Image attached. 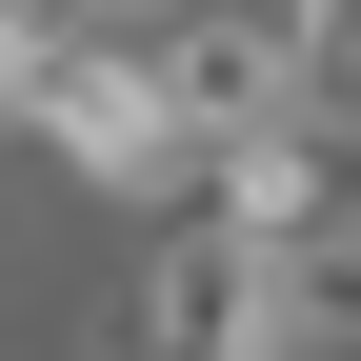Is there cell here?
Segmentation results:
<instances>
[{
	"mask_svg": "<svg viewBox=\"0 0 361 361\" xmlns=\"http://www.w3.org/2000/svg\"><path fill=\"white\" fill-rule=\"evenodd\" d=\"M281 221L241 180H180V221L141 241V301H121V361H281Z\"/></svg>",
	"mask_w": 361,
	"mask_h": 361,
	"instance_id": "cell-1",
	"label": "cell"
},
{
	"mask_svg": "<svg viewBox=\"0 0 361 361\" xmlns=\"http://www.w3.org/2000/svg\"><path fill=\"white\" fill-rule=\"evenodd\" d=\"M20 141L80 161V180H121V201H180V180H201L161 61H141V20H40V61H20Z\"/></svg>",
	"mask_w": 361,
	"mask_h": 361,
	"instance_id": "cell-2",
	"label": "cell"
},
{
	"mask_svg": "<svg viewBox=\"0 0 361 361\" xmlns=\"http://www.w3.org/2000/svg\"><path fill=\"white\" fill-rule=\"evenodd\" d=\"M141 61H161V101H180V141H201V161H241L261 121L301 101L281 20H221V0H141Z\"/></svg>",
	"mask_w": 361,
	"mask_h": 361,
	"instance_id": "cell-3",
	"label": "cell"
},
{
	"mask_svg": "<svg viewBox=\"0 0 361 361\" xmlns=\"http://www.w3.org/2000/svg\"><path fill=\"white\" fill-rule=\"evenodd\" d=\"M20 61H40V0H0V121H20Z\"/></svg>",
	"mask_w": 361,
	"mask_h": 361,
	"instance_id": "cell-6",
	"label": "cell"
},
{
	"mask_svg": "<svg viewBox=\"0 0 361 361\" xmlns=\"http://www.w3.org/2000/svg\"><path fill=\"white\" fill-rule=\"evenodd\" d=\"M40 20H141V0H40Z\"/></svg>",
	"mask_w": 361,
	"mask_h": 361,
	"instance_id": "cell-7",
	"label": "cell"
},
{
	"mask_svg": "<svg viewBox=\"0 0 361 361\" xmlns=\"http://www.w3.org/2000/svg\"><path fill=\"white\" fill-rule=\"evenodd\" d=\"M281 301H301V322L361 361V241H281Z\"/></svg>",
	"mask_w": 361,
	"mask_h": 361,
	"instance_id": "cell-5",
	"label": "cell"
},
{
	"mask_svg": "<svg viewBox=\"0 0 361 361\" xmlns=\"http://www.w3.org/2000/svg\"><path fill=\"white\" fill-rule=\"evenodd\" d=\"M281 61H301V101H361V0H281Z\"/></svg>",
	"mask_w": 361,
	"mask_h": 361,
	"instance_id": "cell-4",
	"label": "cell"
}]
</instances>
